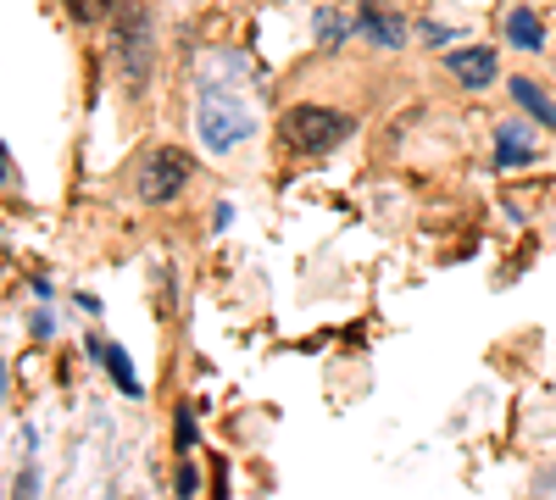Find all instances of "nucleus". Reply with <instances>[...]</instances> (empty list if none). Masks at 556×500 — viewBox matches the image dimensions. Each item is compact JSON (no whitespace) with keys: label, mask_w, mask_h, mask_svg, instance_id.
Listing matches in <instances>:
<instances>
[{"label":"nucleus","mask_w":556,"mask_h":500,"mask_svg":"<svg viewBox=\"0 0 556 500\" xmlns=\"http://www.w3.org/2000/svg\"><path fill=\"white\" fill-rule=\"evenodd\" d=\"M178 495H195V467H190V462L178 467Z\"/></svg>","instance_id":"nucleus-14"},{"label":"nucleus","mask_w":556,"mask_h":500,"mask_svg":"<svg viewBox=\"0 0 556 500\" xmlns=\"http://www.w3.org/2000/svg\"><path fill=\"white\" fill-rule=\"evenodd\" d=\"M195 445V406H178V450Z\"/></svg>","instance_id":"nucleus-13"},{"label":"nucleus","mask_w":556,"mask_h":500,"mask_svg":"<svg viewBox=\"0 0 556 500\" xmlns=\"http://www.w3.org/2000/svg\"><path fill=\"white\" fill-rule=\"evenodd\" d=\"M513 140H529V133L506 123V128H501V151H495V162H501V167H529L534 151H529V145H513Z\"/></svg>","instance_id":"nucleus-10"},{"label":"nucleus","mask_w":556,"mask_h":500,"mask_svg":"<svg viewBox=\"0 0 556 500\" xmlns=\"http://www.w3.org/2000/svg\"><path fill=\"white\" fill-rule=\"evenodd\" d=\"M106 7H112V0H67V12H73L78 23H96V17H106Z\"/></svg>","instance_id":"nucleus-12"},{"label":"nucleus","mask_w":556,"mask_h":500,"mask_svg":"<svg viewBox=\"0 0 556 500\" xmlns=\"http://www.w3.org/2000/svg\"><path fill=\"white\" fill-rule=\"evenodd\" d=\"M513 101H518L529 117H540L545 128H556V101L545 95V89H540L534 78H513Z\"/></svg>","instance_id":"nucleus-7"},{"label":"nucleus","mask_w":556,"mask_h":500,"mask_svg":"<svg viewBox=\"0 0 556 500\" xmlns=\"http://www.w3.org/2000/svg\"><path fill=\"white\" fill-rule=\"evenodd\" d=\"M101 368L117 379L123 395H139V379H134V368H128V350H123V345H106V339H101Z\"/></svg>","instance_id":"nucleus-9"},{"label":"nucleus","mask_w":556,"mask_h":500,"mask_svg":"<svg viewBox=\"0 0 556 500\" xmlns=\"http://www.w3.org/2000/svg\"><path fill=\"white\" fill-rule=\"evenodd\" d=\"M312 28H317V44H340V39H345V17H340L334 7H317Z\"/></svg>","instance_id":"nucleus-11"},{"label":"nucleus","mask_w":556,"mask_h":500,"mask_svg":"<svg viewBox=\"0 0 556 500\" xmlns=\"http://www.w3.org/2000/svg\"><path fill=\"white\" fill-rule=\"evenodd\" d=\"M445 62H451V73L468 84V89H484V84H495V73H501V56L490 51V44H468V51H451Z\"/></svg>","instance_id":"nucleus-6"},{"label":"nucleus","mask_w":556,"mask_h":500,"mask_svg":"<svg viewBox=\"0 0 556 500\" xmlns=\"http://www.w3.org/2000/svg\"><path fill=\"white\" fill-rule=\"evenodd\" d=\"M345 133H351V117L334 112V106H290V112H285V145L301 151V156L334 151Z\"/></svg>","instance_id":"nucleus-3"},{"label":"nucleus","mask_w":556,"mask_h":500,"mask_svg":"<svg viewBox=\"0 0 556 500\" xmlns=\"http://www.w3.org/2000/svg\"><path fill=\"white\" fill-rule=\"evenodd\" d=\"M195 178V162L184 156V151H173V145H162V151H151L146 162H139V201H151V206H167V201H178L184 195V184Z\"/></svg>","instance_id":"nucleus-4"},{"label":"nucleus","mask_w":556,"mask_h":500,"mask_svg":"<svg viewBox=\"0 0 556 500\" xmlns=\"http://www.w3.org/2000/svg\"><path fill=\"white\" fill-rule=\"evenodd\" d=\"M356 28H362L367 44H379V51H401V44H406V23L390 7H374V0H362V7H356Z\"/></svg>","instance_id":"nucleus-5"},{"label":"nucleus","mask_w":556,"mask_h":500,"mask_svg":"<svg viewBox=\"0 0 556 500\" xmlns=\"http://www.w3.org/2000/svg\"><path fill=\"white\" fill-rule=\"evenodd\" d=\"M195 133L212 156H235L251 133H256V112L235 84H201L195 95Z\"/></svg>","instance_id":"nucleus-1"},{"label":"nucleus","mask_w":556,"mask_h":500,"mask_svg":"<svg viewBox=\"0 0 556 500\" xmlns=\"http://www.w3.org/2000/svg\"><path fill=\"white\" fill-rule=\"evenodd\" d=\"M506 39H513L518 51H540L545 28H540V17H534L529 7H513V12H506Z\"/></svg>","instance_id":"nucleus-8"},{"label":"nucleus","mask_w":556,"mask_h":500,"mask_svg":"<svg viewBox=\"0 0 556 500\" xmlns=\"http://www.w3.org/2000/svg\"><path fill=\"white\" fill-rule=\"evenodd\" d=\"M112 51H117V73L128 95H146L151 89V67H156V23L146 7H128L117 12V34H112Z\"/></svg>","instance_id":"nucleus-2"}]
</instances>
